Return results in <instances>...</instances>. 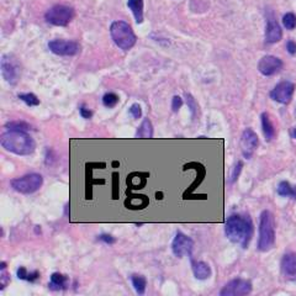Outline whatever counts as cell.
I'll return each instance as SVG.
<instances>
[{"mask_svg":"<svg viewBox=\"0 0 296 296\" xmlns=\"http://www.w3.org/2000/svg\"><path fill=\"white\" fill-rule=\"evenodd\" d=\"M253 222L248 215H231L225 222L226 237L234 244L247 248L253 237Z\"/></svg>","mask_w":296,"mask_h":296,"instance_id":"6da1fadb","label":"cell"},{"mask_svg":"<svg viewBox=\"0 0 296 296\" xmlns=\"http://www.w3.org/2000/svg\"><path fill=\"white\" fill-rule=\"evenodd\" d=\"M2 146L16 156H30L36 148L33 138L25 131H7L2 135Z\"/></svg>","mask_w":296,"mask_h":296,"instance_id":"7a4b0ae2","label":"cell"},{"mask_svg":"<svg viewBox=\"0 0 296 296\" xmlns=\"http://www.w3.org/2000/svg\"><path fill=\"white\" fill-rule=\"evenodd\" d=\"M275 244V220L269 210L262 211L259 216L258 251L268 252Z\"/></svg>","mask_w":296,"mask_h":296,"instance_id":"3957f363","label":"cell"},{"mask_svg":"<svg viewBox=\"0 0 296 296\" xmlns=\"http://www.w3.org/2000/svg\"><path fill=\"white\" fill-rule=\"evenodd\" d=\"M110 35L116 46L124 51L132 48L137 40L132 27L125 21H114L110 26Z\"/></svg>","mask_w":296,"mask_h":296,"instance_id":"277c9868","label":"cell"},{"mask_svg":"<svg viewBox=\"0 0 296 296\" xmlns=\"http://www.w3.org/2000/svg\"><path fill=\"white\" fill-rule=\"evenodd\" d=\"M10 184L11 188L15 191L24 195H30L40 190L43 184V178L38 173H30V174L24 175V177L13 179Z\"/></svg>","mask_w":296,"mask_h":296,"instance_id":"5b68a950","label":"cell"},{"mask_svg":"<svg viewBox=\"0 0 296 296\" xmlns=\"http://www.w3.org/2000/svg\"><path fill=\"white\" fill-rule=\"evenodd\" d=\"M74 9L66 5H55L44 14L47 22L55 26H67L74 19Z\"/></svg>","mask_w":296,"mask_h":296,"instance_id":"8992f818","label":"cell"},{"mask_svg":"<svg viewBox=\"0 0 296 296\" xmlns=\"http://www.w3.org/2000/svg\"><path fill=\"white\" fill-rule=\"evenodd\" d=\"M2 74L5 82L10 85L18 84L21 77V67L13 55H3L2 57Z\"/></svg>","mask_w":296,"mask_h":296,"instance_id":"52a82bcc","label":"cell"},{"mask_svg":"<svg viewBox=\"0 0 296 296\" xmlns=\"http://www.w3.org/2000/svg\"><path fill=\"white\" fill-rule=\"evenodd\" d=\"M252 291V283L245 279L236 278L228 281L220 291V296H244Z\"/></svg>","mask_w":296,"mask_h":296,"instance_id":"ba28073f","label":"cell"},{"mask_svg":"<svg viewBox=\"0 0 296 296\" xmlns=\"http://www.w3.org/2000/svg\"><path fill=\"white\" fill-rule=\"evenodd\" d=\"M192 248H194V241L189 236H186L183 232L175 233L174 239L172 242V251L173 254L178 258H183V257L191 256Z\"/></svg>","mask_w":296,"mask_h":296,"instance_id":"9c48e42d","label":"cell"},{"mask_svg":"<svg viewBox=\"0 0 296 296\" xmlns=\"http://www.w3.org/2000/svg\"><path fill=\"white\" fill-rule=\"evenodd\" d=\"M295 91V84L291 82H280L279 84L274 86L272 91H270V97L279 104L286 105L291 102V97L294 95Z\"/></svg>","mask_w":296,"mask_h":296,"instance_id":"30bf717a","label":"cell"},{"mask_svg":"<svg viewBox=\"0 0 296 296\" xmlns=\"http://www.w3.org/2000/svg\"><path fill=\"white\" fill-rule=\"evenodd\" d=\"M50 51L57 56H66V57H71V56H75L80 52V46L74 41H67V40H53L48 42Z\"/></svg>","mask_w":296,"mask_h":296,"instance_id":"8fae6325","label":"cell"},{"mask_svg":"<svg viewBox=\"0 0 296 296\" xmlns=\"http://www.w3.org/2000/svg\"><path fill=\"white\" fill-rule=\"evenodd\" d=\"M259 144V139L257 133L254 132L252 128H245L242 133L241 137V151L242 155L245 159H250L253 156L254 151L257 150Z\"/></svg>","mask_w":296,"mask_h":296,"instance_id":"7c38bea8","label":"cell"},{"mask_svg":"<svg viewBox=\"0 0 296 296\" xmlns=\"http://www.w3.org/2000/svg\"><path fill=\"white\" fill-rule=\"evenodd\" d=\"M281 68H283V62L280 58L275 57V56H264L258 63V71L265 77L276 74Z\"/></svg>","mask_w":296,"mask_h":296,"instance_id":"4fadbf2b","label":"cell"},{"mask_svg":"<svg viewBox=\"0 0 296 296\" xmlns=\"http://www.w3.org/2000/svg\"><path fill=\"white\" fill-rule=\"evenodd\" d=\"M281 274L287 280H296V253L284 254L280 262Z\"/></svg>","mask_w":296,"mask_h":296,"instance_id":"5bb4252c","label":"cell"},{"mask_svg":"<svg viewBox=\"0 0 296 296\" xmlns=\"http://www.w3.org/2000/svg\"><path fill=\"white\" fill-rule=\"evenodd\" d=\"M283 37L280 25L275 20L274 16H269L267 20V29H265V42L267 43H276Z\"/></svg>","mask_w":296,"mask_h":296,"instance_id":"9a60e30c","label":"cell"},{"mask_svg":"<svg viewBox=\"0 0 296 296\" xmlns=\"http://www.w3.org/2000/svg\"><path fill=\"white\" fill-rule=\"evenodd\" d=\"M68 276L61 274V273H53L51 278H50L48 287L52 291H61V290H66L68 287Z\"/></svg>","mask_w":296,"mask_h":296,"instance_id":"2e32d148","label":"cell"},{"mask_svg":"<svg viewBox=\"0 0 296 296\" xmlns=\"http://www.w3.org/2000/svg\"><path fill=\"white\" fill-rule=\"evenodd\" d=\"M192 274L198 280H206L211 276L210 265L205 262H192L191 263Z\"/></svg>","mask_w":296,"mask_h":296,"instance_id":"e0dca14e","label":"cell"},{"mask_svg":"<svg viewBox=\"0 0 296 296\" xmlns=\"http://www.w3.org/2000/svg\"><path fill=\"white\" fill-rule=\"evenodd\" d=\"M261 122H262V130H263V135L265 137V141L270 142L275 137V128L273 125L272 120L268 113H263L261 115Z\"/></svg>","mask_w":296,"mask_h":296,"instance_id":"ac0fdd59","label":"cell"},{"mask_svg":"<svg viewBox=\"0 0 296 296\" xmlns=\"http://www.w3.org/2000/svg\"><path fill=\"white\" fill-rule=\"evenodd\" d=\"M276 192H278L279 196L283 198H290V199H296V186L290 184L289 181L283 180L278 184V188H276Z\"/></svg>","mask_w":296,"mask_h":296,"instance_id":"d6986e66","label":"cell"},{"mask_svg":"<svg viewBox=\"0 0 296 296\" xmlns=\"http://www.w3.org/2000/svg\"><path fill=\"white\" fill-rule=\"evenodd\" d=\"M127 7L132 11L136 22L142 24L143 22V0H128Z\"/></svg>","mask_w":296,"mask_h":296,"instance_id":"ffe728a7","label":"cell"},{"mask_svg":"<svg viewBox=\"0 0 296 296\" xmlns=\"http://www.w3.org/2000/svg\"><path fill=\"white\" fill-rule=\"evenodd\" d=\"M131 283H132L133 289H135L136 294L138 295H144L147 287V279L146 276L139 275V274H133L131 276Z\"/></svg>","mask_w":296,"mask_h":296,"instance_id":"44dd1931","label":"cell"},{"mask_svg":"<svg viewBox=\"0 0 296 296\" xmlns=\"http://www.w3.org/2000/svg\"><path fill=\"white\" fill-rule=\"evenodd\" d=\"M153 137V126L150 119H144L141 126L136 132V138H152Z\"/></svg>","mask_w":296,"mask_h":296,"instance_id":"7402d4cb","label":"cell"},{"mask_svg":"<svg viewBox=\"0 0 296 296\" xmlns=\"http://www.w3.org/2000/svg\"><path fill=\"white\" fill-rule=\"evenodd\" d=\"M16 276H18L20 280H26L30 281V283H35V281H37L38 279H40V273H38L37 270L29 273L26 268L20 267L18 269V272H16Z\"/></svg>","mask_w":296,"mask_h":296,"instance_id":"603a6c76","label":"cell"},{"mask_svg":"<svg viewBox=\"0 0 296 296\" xmlns=\"http://www.w3.org/2000/svg\"><path fill=\"white\" fill-rule=\"evenodd\" d=\"M18 97L21 100V102H24L27 106H30V108H32V106H38V105H40V99H38V97L36 96L35 94H32V93L19 94Z\"/></svg>","mask_w":296,"mask_h":296,"instance_id":"cb8c5ba5","label":"cell"},{"mask_svg":"<svg viewBox=\"0 0 296 296\" xmlns=\"http://www.w3.org/2000/svg\"><path fill=\"white\" fill-rule=\"evenodd\" d=\"M30 125L26 124V122L24 121H13V122H8L7 125H5V128H7L8 131H29L30 130Z\"/></svg>","mask_w":296,"mask_h":296,"instance_id":"d4e9b609","label":"cell"},{"mask_svg":"<svg viewBox=\"0 0 296 296\" xmlns=\"http://www.w3.org/2000/svg\"><path fill=\"white\" fill-rule=\"evenodd\" d=\"M119 95H116L115 93H106L104 96H103V105L105 108H115V106L119 104Z\"/></svg>","mask_w":296,"mask_h":296,"instance_id":"484cf974","label":"cell"},{"mask_svg":"<svg viewBox=\"0 0 296 296\" xmlns=\"http://www.w3.org/2000/svg\"><path fill=\"white\" fill-rule=\"evenodd\" d=\"M283 25L286 30H294L296 29V15L292 13H286L283 16Z\"/></svg>","mask_w":296,"mask_h":296,"instance_id":"4316f807","label":"cell"},{"mask_svg":"<svg viewBox=\"0 0 296 296\" xmlns=\"http://www.w3.org/2000/svg\"><path fill=\"white\" fill-rule=\"evenodd\" d=\"M185 97H186V104H188V108L190 109V113H191V116L195 117L198 114V104L196 102H195V99L192 97L191 94H188L185 93Z\"/></svg>","mask_w":296,"mask_h":296,"instance_id":"83f0119b","label":"cell"},{"mask_svg":"<svg viewBox=\"0 0 296 296\" xmlns=\"http://www.w3.org/2000/svg\"><path fill=\"white\" fill-rule=\"evenodd\" d=\"M128 114L132 116V119H135V120L141 119V116H142L141 105L137 104V103H135V104L131 105L130 109H128Z\"/></svg>","mask_w":296,"mask_h":296,"instance_id":"f1b7e54d","label":"cell"},{"mask_svg":"<svg viewBox=\"0 0 296 296\" xmlns=\"http://www.w3.org/2000/svg\"><path fill=\"white\" fill-rule=\"evenodd\" d=\"M10 283V276L7 273V268H2V276H0V285L2 290L5 289V286Z\"/></svg>","mask_w":296,"mask_h":296,"instance_id":"f546056e","label":"cell"},{"mask_svg":"<svg viewBox=\"0 0 296 296\" xmlns=\"http://www.w3.org/2000/svg\"><path fill=\"white\" fill-rule=\"evenodd\" d=\"M181 106H183V99H181V97L178 96V95L173 96V99H172V110H173V113H178Z\"/></svg>","mask_w":296,"mask_h":296,"instance_id":"4dcf8cb0","label":"cell"},{"mask_svg":"<svg viewBox=\"0 0 296 296\" xmlns=\"http://www.w3.org/2000/svg\"><path fill=\"white\" fill-rule=\"evenodd\" d=\"M97 241H102V242H104V243H106V244L111 245V244L115 243L116 239H115V237H113L111 234L103 233V234H100V236H97Z\"/></svg>","mask_w":296,"mask_h":296,"instance_id":"1f68e13d","label":"cell"},{"mask_svg":"<svg viewBox=\"0 0 296 296\" xmlns=\"http://www.w3.org/2000/svg\"><path fill=\"white\" fill-rule=\"evenodd\" d=\"M242 168H243V163H242V162H238V163H237L236 166H234V168L232 170V174H231V179H230L231 183L236 181L237 178H238L239 173H241Z\"/></svg>","mask_w":296,"mask_h":296,"instance_id":"d6a6232c","label":"cell"},{"mask_svg":"<svg viewBox=\"0 0 296 296\" xmlns=\"http://www.w3.org/2000/svg\"><path fill=\"white\" fill-rule=\"evenodd\" d=\"M79 114H80V116H82L83 119H85V120L91 119V116H93V111H91L90 109L86 108L85 105L80 106V108H79Z\"/></svg>","mask_w":296,"mask_h":296,"instance_id":"836d02e7","label":"cell"},{"mask_svg":"<svg viewBox=\"0 0 296 296\" xmlns=\"http://www.w3.org/2000/svg\"><path fill=\"white\" fill-rule=\"evenodd\" d=\"M286 50H287V52L290 53V55H296V42L295 41H292V40L287 41Z\"/></svg>","mask_w":296,"mask_h":296,"instance_id":"e575fe53","label":"cell"},{"mask_svg":"<svg viewBox=\"0 0 296 296\" xmlns=\"http://www.w3.org/2000/svg\"><path fill=\"white\" fill-rule=\"evenodd\" d=\"M290 136H291V138L296 139V127L291 128V130H290Z\"/></svg>","mask_w":296,"mask_h":296,"instance_id":"d590c367","label":"cell"}]
</instances>
